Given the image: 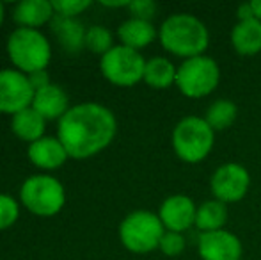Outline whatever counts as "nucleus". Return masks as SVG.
<instances>
[{"label":"nucleus","mask_w":261,"mask_h":260,"mask_svg":"<svg viewBox=\"0 0 261 260\" xmlns=\"http://www.w3.org/2000/svg\"><path fill=\"white\" fill-rule=\"evenodd\" d=\"M117 130L116 116L100 104H80L59 120L57 139L71 159H89L112 143Z\"/></svg>","instance_id":"1"},{"label":"nucleus","mask_w":261,"mask_h":260,"mask_svg":"<svg viewBox=\"0 0 261 260\" xmlns=\"http://www.w3.org/2000/svg\"><path fill=\"white\" fill-rule=\"evenodd\" d=\"M160 43L167 52L178 57H197L204 56L208 49L210 34L208 29L194 14L178 13L169 16L160 27Z\"/></svg>","instance_id":"2"},{"label":"nucleus","mask_w":261,"mask_h":260,"mask_svg":"<svg viewBox=\"0 0 261 260\" xmlns=\"http://www.w3.org/2000/svg\"><path fill=\"white\" fill-rule=\"evenodd\" d=\"M7 56L18 72L31 75L36 72H45L52 57V49L48 39L38 29L20 27L11 32L7 39Z\"/></svg>","instance_id":"3"},{"label":"nucleus","mask_w":261,"mask_h":260,"mask_svg":"<svg viewBox=\"0 0 261 260\" xmlns=\"http://www.w3.org/2000/svg\"><path fill=\"white\" fill-rule=\"evenodd\" d=\"M215 132L199 116H187L172 130L174 153L189 164H197L208 157L213 148Z\"/></svg>","instance_id":"4"},{"label":"nucleus","mask_w":261,"mask_h":260,"mask_svg":"<svg viewBox=\"0 0 261 260\" xmlns=\"http://www.w3.org/2000/svg\"><path fill=\"white\" fill-rule=\"evenodd\" d=\"M165 226L158 214L149 210L130 212L119 225V239L126 250L134 253H149L160 246Z\"/></svg>","instance_id":"5"},{"label":"nucleus","mask_w":261,"mask_h":260,"mask_svg":"<svg viewBox=\"0 0 261 260\" xmlns=\"http://www.w3.org/2000/svg\"><path fill=\"white\" fill-rule=\"evenodd\" d=\"M20 200L32 214L50 218L64 207V187L57 178L50 175H36L23 182L20 189Z\"/></svg>","instance_id":"6"},{"label":"nucleus","mask_w":261,"mask_h":260,"mask_svg":"<svg viewBox=\"0 0 261 260\" xmlns=\"http://www.w3.org/2000/svg\"><path fill=\"white\" fill-rule=\"evenodd\" d=\"M219 64L208 56L185 59L176 73V86L187 98L208 97L219 86Z\"/></svg>","instance_id":"7"},{"label":"nucleus","mask_w":261,"mask_h":260,"mask_svg":"<svg viewBox=\"0 0 261 260\" xmlns=\"http://www.w3.org/2000/svg\"><path fill=\"white\" fill-rule=\"evenodd\" d=\"M100 69L103 77L114 86L130 87L144 80L146 61L137 50L124 45H116L101 56Z\"/></svg>","instance_id":"8"},{"label":"nucleus","mask_w":261,"mask_h":260,"mask_svg":"<svg viewBox=\"0 0 261 260\" xmlns=\"http://www.w3.org/2000/svg\"><path fill=\"white\" fill-rule=\"evenodd\" d=\"M251 177L242 164L227 162L220 166L210 180V189L215 200L222 203H237L247 195Z\"/></svg>","instance_id":"9"},{"label":"nucleus","mask_w":261,"mask_h":260,"mask_svg":"<svg viewBox=\"0 0 261 260\" xmlns=\"http://www.w3.org/2000/svg\"><path fill=\"white\" fill-rule=\"evenodd\" d=\"M34 93L29 75L18 69H0V112L14 116L31 107Z\"/></svg>","instance_id":"10"},{"label":"nucleus","mask_w":261,"mask_h":260,"mask_svg":"<svg viewBox=\"0 0 261 260\" xmlns=\"http://www.w3.org/2000/svg\"><path fill=\"white\" fill-rule=\"evenodd\" d=\"M197 250L203 260H240L244 253L240 239L227 230L201 233Z\"/></svg>","instance_id":"11"},{"label":"nucleus","mask_w":261,"mask_h":260,"mask_svg":"<svg viewBox=\"0 0 261 260\" xmlns=\"http://www.w3.org/2000/svg\"><path fill=\"white\" fill-rule=\"evenodd\" d=\"M196 214L197 207L194 205L192 198L185 195H172L165 198L164 203L160 205L158 218L165 230L183 233L192 225H196Z\"/></svg>","instance_id":"12"},{"label":"nucleus","mask_w":261,"mask_h":260,"mask_svg":"<svg viewBox=\"0 0 261 260\" xmlns=\"http://www.w3.org/2000/svg\"><path fill=\"white\" fill-rule=\"evenodd\" d=\"M68 105L69 98L66 94V91L61 86L50 84V86L36 91L31 107L36 112H39L45 120H61L69 111Z\"/></svg>","instance_id":"13"},{"label":"nucleus","mask_w":261,"mask_h":260,"mask_svg":"<svg viewBox=\"0 0 261 260\" xmlns=\"http://www.w3.org/2000/svg\"><path fill=\"white\" fill-rule=\"evenodd\" d=\"M68 152L62 143L55 137H41L31 143L29 146V159L34 166L41 170H55L61 168L68 159Z\"/></svg>","instance_id":"14"},{"label":"nucleus","mask_w":261,"mask_h":260,"mask_svg":"<svg viewBox=\"0 0 261 260\" xmlns=\"http://www.w3.org/2000/svg\"><path fill=\"white\" fill-rule=\"evenodd\" d=\"M231 45L237 54L251 57L261 52V21L258 18L240 20L231 31Z\"/></svg>","instance_id":"15"},{"label":"nucleus","mask_w":261,"mask_h":260,"mask_svg":"<svg viewBox=\"0 0 261 260\" xmlns=\"http://www.w3.org/2000/svg\"><path fill=\"white\" fill-rule=\"evenodd\" d=\"M13 18L20 27H41L54 18L52 2H48V0H23L14 7Z\"/></svg>","instance_id":"16"},{"label":"nucleus","mask_w":261,"mask_h":260,"mask_svg":"<svg viewBox=\"0 0 261 260\" xmlns=\"http://www.w3.org/2000/svg\"><path fill=\"white\" fill-rule=\"evenodd\" d=\"M117 36L121 39V45L139 52L149 43H153V39L156 38V29L151 21L130 18L124 23H121V27L117 29Z\"/></svg>","instance_id":"17"},{"label":"nucleus","mask_w":261,"mask_h":260,"mask_svg":"<svg viewBox=\"0 0 261 260\" xmlns=\"http://www.w3.org/2000/svg\"><path fill=\"white\" fill-rule=\"evenodd\" d=\"M45 122L46 120L39 112H36L32 107H27L11 118V129L21 141L34 143L45 134Z\"/></svg>","instance_id":"18"},{"label":"nucleus","mask_w":261,"mask_h":260,"mask_svg":"<svg viewBox=\"0 0 261 260\" xmlns=\"http://www.w3.org/2000/svg\"><path fill=\"white\" fill-rule=\"evenodd\" d=\"M226 223H227V207L222 201L208 200L197 207L196 226L201 230V233L224 230Z\"/></svg>","instance_id":"19"},{"label":"nucleus","mask_w":261,"mask_h":260,"mask_svg":"<svg viewBox=\"0 0 261 260\" xmlns=\"http://www.w3.org/2000/svg\"><path fill=\"white\" fill-rule=\"evenodd\" d=\"M176 73L178 68L165 57H151L146 61L144 82L153 89H167L172 84H176Z\"/></svg>","instance_id":"20"},{"label":"nucleus","mask_w":261,"mask_h":260,"mask_svg":"<svg viewBox=\"0 0 261 260\" xmlns=\"http://www.w3.org/2000/svg\"><path fill=\"white\" fill-rule=\"evenodd\" d=\"M54 31L57 34L61 45L69 52H76L84 46V39H86V31H84L82 23H79L73 18H62L55 16L54 20Z\"/></svg>","instance_id":"21"},{"label":"nucleus","mask_w":261,"mask_h":260,"mask_svg":"<svg viewBox=\"0 0 261 260\" xmlns=\"http://www.w3.org/2000/svg\"><path fill=\"white\" fill-rule=\"evenodd\" d=\"M237 116H238L237 105H234L231 100L222 98V100H217L210 105L204 120H206V123L212 127L213 132H222L233 125Z\"/></svg>","instance_id":"22"},{"label":"nucleus","mask_w":261,"mask_h":260,"mask_svg":"<svg viewBox=\"0 0 261 260\" xmlns=\"http://www.w3.org/2000/svg\"><path fill=\"white\" fill-rule=\"evenodd\" d=\"M84 46L89 49L94 54H101L105 56L110 49H114L112 45V34L103 25H93L86 31V39H84Z\"/></svg>","instance_id":"23"},{"label":"nucleus","mask_w":261,"mask_h":260,"mask_svg":"<svg viewBox=\"0 0 261 260\" xmlns=\"http://www.w3.org/2000/svg\"><path fill=\"white\" fill-rule=\"evenodd\" d=\"M158 248H160L162 253L167 255V257H178V255H181L183 250H185V237L178 232H169V230H165Z\"/></svg>","instance_id":"24"},{"label":"nucleus","mask_w":261,"mask_h":260,"mask_svg":"<svg viewBox=\"0 0 261 260\" xmlns=\"http://www.w3.org/2000/svg\"><path fill=\"white\" fill-rule=\"evenodd\" d=\"M89 6H91L89 0H54L52 2L54 13H57V16L62 18L76 16L82 11H86Z\"/></svg>","instance_id":"25"},{"label":"nucleus","mask_w":261,"mask_h":260,"mask_svg":"<svg viewBox=\"0 0 261 260\" xmlns=\"http://www.w3.org/2000/svg\"><path fill=\"white\" fill-rule=\"evenodd\" d=\"M20 208L18 203L7 195H0V230H6L14 225L18 219Z\"/></svg>","instance_id":"26"},{"label":"nucleus","mask_w":261,"mask_h":260,"mask_svg":"<svg viewBox=\"0 0 261 260\" xmlns=\"http://www.w3.org/2000/svg\"><path fill=\"white\" fill-rule=\"evenodd\" d=\"M128 9L132 13V18L151 21L156 13V4L151 2V0H134V2H130Z\"/></svg>","instance_id":"27"},{"label":"nucleus","mask_w":261,"mask_h":260,"mask_svg":"<svg viewBox=\"0 0 261 260\" xmlns=\"http://www.w3.org/2000/svg\"><path fill=\"white\" fill-rule=\"evenodd\" d=\"M29 80H31V86L34 87V91H39L43 87L50 86V79H48V73L46 72H36L29 75Z\"/></svg>","instance_id":"28"},{"label":"nucleus","mask_w":261,"mask_h":260,"mask_svg":"<svg viewBox=\"0 0 261 260\" xmlns=\"http://www.w3.org/2000/svg\"><path fill=\"white\" fill-rule=\"evenodd\" d=\"M238 18L240 20H249V18H256L254 16V9H252L251 4H242L238 7Z\"/></svg>","instance_id":"29"},{"label":"nucleus","mask_w":261,"mask_h":260,"mask_svg":"<svg viewBox=\"0 0 261 260\" xmlns=\"http://www.w3.org/2000/svg\"><path fill=\"white\" fill-rule=\"evenodd\" d=\"M251 6L254 9V16L261 21V0H254V2H251Z\"/></svg>","instance_id":"30"},{"label":"nucleus","mask_w":261,"mask_h":260,"mask_svg":"<svg viewBox=\"0 0 261 260\" xmlns=\"http://www.w3.org/2000/svg\"><path fill=\"white\" fill-rule=\"evenodd\" d=\"M2 21H4V4L0 2V27H2Z\"/></svg>","instance_id":"31"}]
</instances>
